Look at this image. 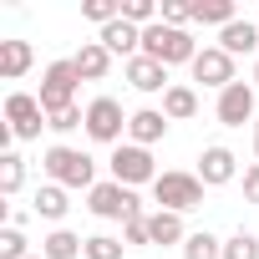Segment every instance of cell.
Here are the masks:
<instances>
[{
	"label": "cell",
	"instance_id": "ba28073f",
	"mask_svg": "<svg viewBox=\"0 0 259 259\" xmlns=\"http://www.w3.org/2000/svg\"><path fill=\"white\" fill-rule=\"evenodd\" d=\"M112 178H117V183H127V188H138V183H158L153 153H148V148H138V143L112 148Z\"/></svg>",
	"mask_w": 259,
	"mask_h": 259
},
{
	"label": "cell",
	"instance_id": "9a60e30c",
	"mask_svg": "<svg viewBox=\"0 0 259 259\" xmlns=\"http://www.w3.org/2000/svg\"><path fill=\"white\" fill-rule=\"evenodd\" d=\"M127 81H133L138 92H168L173 81H168V66H158V61H148V56H133L127 61Z\"/></svg>",
	"mask_w": 259,
	"mask_h": 259
},
{
	"label": "cell",
	"instance_id": "4fadbf2b",
	"mask_svg": "<svg viewBox=\"0 0 259 259\" xmlns=\"http://www.w3.org/2000/svg\"><path fill=\"white\" fill-rule=\"evenodd\" d=\"M112 56H127V61H133V56H143V31L138 26H127V21H112V26H102V36H97Z\"/></svg>",
	"mask_w": 259,
	"mask_h": 259
},
{
	"label": "cell",
	"instance_id": "277c9868",
	"mask_svg": "<svg viewBox=\"0 0 259 259\" xmlns=\"http://www.w3.org/2000/svg\"><path fill=\"white\" fill-rule=\"evenodd\" d=\"M153 198H158V208H168V213L203 208V178H198V173H158Z\"/></svg>",
	"mask_w": 259,
	"mask_h": 259
},
{
	"label": "cell",
	"instance_id": "30bf717a",
	"mask_svg": "<svg viewBox=\"0 0 259 259\" xmlns=\"http://www.w3.org/2000/svg\"><path fill=\"white\" fill-rule=\"evenodd\" d=\"M213 112H219V122H224V127H244V122H254V87H249V81L224 87Z\"/></svg>",
	"mask_w": 259,
	"mask_h": 259
},
{
	"label": "cell",
	"instance_id": "1f68e13d",
	"mask_svg": "<svg viewBox=\"0 0 259 259\" xmlns=\"http://www.w3.org/2000/svg\"><path fill=\"white\" fill-rule=\"evenodd\" d=\"M244 198H249V203H259V163H254V168H244Z\"/></svg>",
	"mask_w": 259,
	"mask_h": 259
},
{
	"label": "cell",
	"instance_id": "836d02e7",
	"mask_svg": "<svg viewBox=\"0 0 259 259\" xmlns=\"http://www.w3.org/2000/svg\"><path fill=\"white\" fill-rule=\"evenodd\" d=\"M254 81H259V71H254Z\"/></svg>",
	"mask_w": 259,
	"mask_h": 259
},
{
	"label": "cell",
	"instance_id": "44dd1931",
	"mask_svg": "<svg viewBox=\"0 0 259 259\" xmlns=\"http://www.w3.org/2000/svg\"><path fill=\"white\" fill-rule=\"evenodd\" d=\"M66 208H71V198H66V188H61V183H46V188H36V213H41V219L61 224V219H66Z\"/></svg>",
	"mask_w": 259,
	"mask_h": 259
},
{
	"label": "cell",
	"instance_id": "603a6c76",
	"mask_svg": "<svg viewBox=\"0 0 259 259\" xmlns=\"http://www.w3.org/2000/svg\"><path fill=\"white\" fill-rule=\"evenodd\" d=\"M183 259H224V244H219L208 229H198V234L183 239Z\"/></svg>",
	"mask_w": 259,
	"mask_h": 259
},
{
	"label": "cell",
	"instance_id": "ac0fdd59",
	"mask_svg": "<svg viewBox=\"0 0 259 259\" xmlns=\"http://www.w3.org/2000/svg\"><path fill=\"white\" fill-rule=\"evenodd\" d=\"M148 234H153V244H163V249L188 239V229H183V213H168V208L148 213Z\"/></svg>",
	"mask_w": 259,
	"mask_h": 259
},
{
	"label": "cell",
	"instance_id": "d6986e66",
	"mask_svg": "<svg viewBox=\"0 0 259 259\" xmlns=\"http://www.w3.org/2000/svg\"><path fill=\"white\" fill-rule=\"evenodd\" d=\"M76 254H87V239H76L71 229H51L41 239V259H76Z\"/></svg>",
	"mask_w": 259,
	"mask_h": 259
},
{
	"label": "cell",
	"instance_id": "83f0119b",
	"mask_svg": "<svg viewBox=\"0 0 259 259\" xmlns=\"http://www.w3.org/2000/svg\"><path fill=\"white\" fill-rule=\"evenodd\" d=\"M188 21H193V6H183V0H163V26L188 31Z\"/></svg>",
	"mask_w": 259,
	"mask_h": 259
},
{
	"label": "cell",
	"instance_id": "f1b7e54d",
	"mask_svg": "<svg viewBox=\"0 0 259 259\" xmlns=\"http://www.w3.org/2000/svg\"><path fill=\"white\" fill-rule=\"evenodd\" d=\"M0 259H26V234H21V229H6V234H0Z\"/></svg>",
	"mask_w": 259,
	"mask_h": 259
},
{
	"label": "cell",
	"instance_id": "7402d4cb",
	"mask_svg": "<svg viewBox=\"0 0 259 259\" xmlns=\"http://www.w3.org/2000/svg\"><path fill=\"white\" fill-rule=\"evenodd\" d=\"M193 21L198 26H234L239 16H234V0H193Z\"/></svg>",
	"mask_w": 259,
	"mask_h": 259
},
{
	"label": "cell",
	"instance_id": "e0dca14e",
	"mask_svg": "<svg viewBox=\"0 0 259 259\" xmlns=\"http://www.w3.org/2000/svg\"><path fill=\"white\" fill-rule=\"evenodd\" d=\"M71 61H76V71H81V81H102V76L112 71V51H107L102 41H87V46H81V51H76Z\"/></svg>",
	"mask_w": 259,
	"mask_h": 259
},
{
	"label": "cell",
	"instance_id": "5b68a950",
	"mask_svg": "<svg viewBox=\"0 0 259 259\" xmlns=\"http://www.w3.org/2000/svg\"><path fill=\"white\" fill-rule=\"evenodd\" d=\"M76 87H81L76 61H51V66H46V76H41V107H46V117H51V112L76 107Z\"/></svg>",
	"mask_w": 259,
	"mask_h": 259
},
{
	"label": "cell",
	"instance_id": "5bb4252c",
	"mask_svg": "<svg viewBox=\"0 0 259 259\" xmlns=\"http://www.w3.org/2000/svg\"><path fill=\"white\" fill-rule=\"evenodd\" d=\"M219 46L229 56H259V26L254 21H234V26L219 31Z\"/></svg>",
	"mask_w": 259,
	"mask_h": 259
},
{
	"label": "cell",
	"instance_id": "7a4b0ae2",
	"mask_svg": "<svg viewBox=\"0 0 259 259\" xmlns=\"http://www.w3.org/2000/svg\"><path fill=\"white\" fill-rule=\"evenodd\" d=\"M41 168L51 173V183H61V188H97V163L81 153V148H66V143H56V148H46V158H41Z\"/></svg>",
	"mask_w": 259,
	"mask_h": 259
},
{
	"label": "cell",
	"instance_id": "52a82bcc",
	"mask_svg": "<svg viewBox=\"0 0 259 259\" xmlns=\"http://www.w3.org/2000/svg\"><path fill=\"white\" fill-rule=\"evenodd\" d=\"M122 133H127V117H122V102L117 97L87 102V138L92 143H117L122 148Z\"/></svg>",
	"mask_w": 259,
	"mask_h": 259
},
{
	"label": "cell",
	"instance_id": "484cf974",
	"mask_svg": "<svg viewBox=\"0 0 259 259\" xmlns=\"http://www.w3.org/2000/svg\"><path fill=\"white\" fill-rule=\"evenodd\" d=\"M224 259H259V239L249 229H239L234 239H224Z\"/></svg>",
	"mask_w": 259,
	"mask_h": 259
},
{
	"label": "cell",
	"instance_id": "d6a6232c",
	"mask_svg": "<svg viewBox=\"0 0 259 259\" xmlns=\"http://www.w3.org/2000/svg\"><path fill=\"white\" fill-rule=\"evenodd\" d=\"M254 153H259V117H254Z\"/></svg>",
	"mask_w": 259,
	"mask_h": 259
},
{
	"label": "cell",
	"instance_id": "3957f363",
	"mask_svg": "<svg viewBox=\"0 0 259 259\" xmlns=\"http://www.w3.org/2000/svg\"><path fill=\"white\" fill-rule=\"evenodd\" d=\"M87 208L97 213V219H117V224H133V219H143V198L127 188V183H117V178H107V183H97L92 193H87Z\"/></svg>",
	"mask_w": 259,
	"mask_h": 259
},
{
	"label": "cell",
	"instance_id": "d4e9b609",
	"mask_svg": "<svg viewBox=\"0 0 259 259\" xmlns=\"http://www.w3.org/2000/svg\"><path fill=\"white\" fill-rule=\"evenodd\" d=\"M153 16H158V6H153V0H122V21H127V26L148 31V26H153Z\"/></svg>",
	"mask_w": 259,
	"mask_h": 259
},
{
	"label": "cell",
	"instance_id": "6da1fadb",
	"mask_svg": "<svg viewBox=\"0 0 259 259\" xmlns=\"http://www.w3.org/2000/svg\"><path fill=\"white\" fill-rule=\"evenodd\" d=\"M143 56H148V61H158V66H183V61L193 66L198 46H193V36H188V31L153 21V26L143 31Z\"/></svg>",
	"mask_w": 259,
	"mask_h": 259
},
{
	"label": "cell",
	"instance_id": "2e32d148",
	"mask_svg": "<svg viewBox=\"0 0 259 259\" xmlns=\"http://www.w3.org/2000/svg\"><path fill=\"white\" fill-rule=\"evenodd\" d=\"M31 61H36L31 41H0V76H6V81H21L31 71Z\"/></svg>",
	"mask_w": 259,
	"mask_h": 259
},
{
	"label": "cell",
	"instance_id": "4dcf8cb0",
	"mask_svg": "<svg viewBox=\"0 0 259 259\" xmlns=\"http://www.w3.org/2000/svg\"><path fill=\"white\" fill-rule=\"evenodd\" d=\"M122 244H153V234H148V213L133 219V224H122Z\"/></svg>",
	"mask_w": 259,
	"mask_h": 259
},
{
	"label": "cell",
	"instance_id": "cb8c5ba5",
	"mask_svg": "<svg viewBox=\"0 0 259 259\" xmlns=\"http://www.w3.org/2000/svg\"><path fill=\"white\" fill-rule=\"evenodd\" d=\"M21 183H26V158L0 153V193H21Z\"/></svg>",
	"mask_w": 259,
	"mask_h": 259
},
{
	"label": "cell",
	"instance_id": "4316f807",
	"mask_svg": "<svg viewBox=\"0 0 259 259\" xmlns=\"http://www.w3.org/2000/svg\"><path fill=\"white\" fill-rule=\"evenodd\" d=\"M122 239H112V234H92L87 239V259H122Z\"/></svg>",
	"mask_w": 259,
	"mask_h": 259
},
{
	"label": "cell",
	"instance_id": "f546056e",
	"mask_svg": "<svg viewBox=\"0 0 259 259\" xmlns=\"http://www.w3.org/2000/svg\"><path fill=\"white\" fill-rule=\"evenodd\" d=\"M71 127H87V112H81V107H66V112H51V133H71Z\"/></svg>",
	"mask_w": 259,
	"mask_h": 259
},
{
	"label": "cell",
	"instance_id": "7c38bea8",
	"mask_svg": "<svg viewBox=\"0 0 259 259\" xmlns=\"http://www.w3.org/2000/svg\"><path fill=\"white\" fill-rule=\"evenodd\" d=\"M163 133H168V117H163L158 107H143V112H133V117H127V138H133L138 148L163 143Z\"/></svg>",
	"mask_w": 259,
	"mask_h": 259
},
{
	"label": "cell",
	"instance_id": "ffe728a7",
	"mask_svg": "<svg viewBox=\"0 0 259 259\" xmlns=\"http://www.w3.org/2000/svg\"><path fill=\"white\" fill-rule=\"evenodd\" d=\"M193 112H198V92L193 87H168L163 92V117L168 122H188Z\"/></svg>",
	"mask_w": 259,
	"mask_h": 259
},
{
	"label": "cell",
	"instance_id": "9c48e42d",
	"mask_svg": "<svg viewBox=\"0 0 259 259\" xmlns=\"http://www.w3.org/2000/svg\"><path fill=\"white\" fill-rule=\"evenodd\" d=\"M193 81H203V87H234V56L224 51V46H203L198 56H193Z\"/></svg>",
	"mask_w": 259,
	"mask_h": 259
},
{
	"label": "cell",
	"instance_id": "8fae6325",
	"mask_svg": "<svg viewBox=\"0 0 259 259\" xmlns=\"http://www.w3.org/2000/svg\"><path fill=\"white\" fill-rule=\"evenodd\" d=\"M234 173H239V163H234V153L229 148H203V158H198V178H203V188H224V183H234Z\"/></svg>",
	"mask_w": 259,
	"mask_h": 259
},
{
	"label": "cell",
	"instance_id": "8992f818",
	"mask_svg": "<svg viewBox=\"0 0 259 259\" xmlns=\"http://www.w3.org/2000/svg\"><path fill=\"white\" fill-rule=\"evenodd\" d=\"M6 122H11V133H16L21 143L41 138V127H51L41 97H31V92H11V97H6Z\"/></svg>",
	"mask_w": 259,
	"mask_h": 259
}]
</instances>
